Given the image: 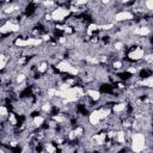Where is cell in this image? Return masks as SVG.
<instances>
[{
  "instance_id": "obj_1",
  "label": "cell",
  "mask_w": 153,
  "mask_h": 153,
  "mask_svg": "<svg viewBox=\"0 0 153 153\" xmlns=\"http://www.w3.org/2000/svg\"><path fill=\"white\" fill-rule=\"evenodd\" d=\"M129 148L131 153H142L146 148V136L142 131L134 133L129 141Z\"/></svg>"
},
{
  "instance_id": "obj_2",
  "label": "cell",
  "mask_w": 153,
  "mask_h": 153,
  "mask_svg": "<svg viewBox=\"0 0 153 153\" xmlns=\"http://www.w3.org/2000/svg\"><path fill=\"white\" fill-rule=\"evenodd\" d=\"M71 14L69 10L67 7H63V6H59L55 7L51 12H50V16H51V20L54 22H65V18L68 17Z\"/></svg>"
},
{
  "instance_id": "obj_3",
  "label": "cell",
  "mask_w": 153,
  "mask_h": 153,
  "mask_svg": "<svg viewBox=\"0 0 153 153\" xmlns=\"http://www.w3.org/2000/svg\"><path fill=\"white\" fill-rule=\"evenodd\" d=\"M143 6H145V8H146L148 12H152V10H153V1H152V0L143 1Z\"/></svg>"
}]
</instances>
